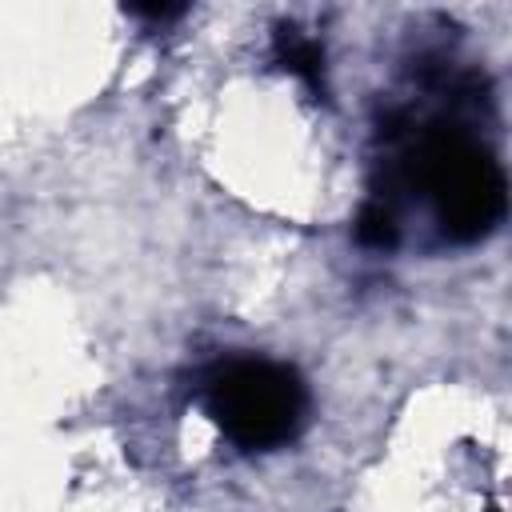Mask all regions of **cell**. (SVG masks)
Masks as SVG:
<instances>
[{"mask_svg":"<svg viewBox=\"0 0 512 512\" xmlns=\"http://www.w3.org/2000/svg\"><path fill=\"white\" fill-rule=\"evenodd\" d=\"M132 12L136 16H148V20H176V16H184V4H140Z\"/></svg>","mask_w":512,"mask_h":512,"instance_id":"cell-5","label":"cell"},{"mask_svg":"<svg viewBox=\"0 0 512 512\" xmlns=\"http://www.w3.org/2000/svg\"><path fill=\"white\" fill-rule=\"evenodd\" d=\"M408 180L436 204L440 228L468 244L488 236L504 216V172L460 128H432L408 156Z\"/></svg>","mask_w":512,"mask_h":512,"instance_id":"cell-1","label":"cell"},{"mask_svg":"<svg viewBox=\"0 0 512 512\" xmlns=\"http://www.w3.org/2000/svg\"><path fill=\"white\" fill-rule=\"evenodd\" d=\"M356 240L364 248H376V252H388L396 248L400 240V224H396V212L384 204V200H368L356 216Z\"/></svg>","mask_w":512,"mask_h":512,"instance_id":"cell-4","label":"cell"},{"mask_svg":"<svg viewBox=\"0 0 512 512\" xmlns=\"http://www.w3.org/2000/svg\"><path fill=\"white\" fill-rule=\"evenodd\" d=\"M208 416L244 452H268L288 444L308 412V392L296 368L276 360H228L204 384Z\"/></svg>","mask_w":512,"mask_h":512,"instance_id":"cell-2","label":"cell"},{"mask_svg":"<svg viewBox=\"0 0 512 512\" xmlns=\"http://www.w3.org/2000/svg\"><path fill=\"white\" fill-rule=\"evenodd\" d=\"M276 56L292 76H300L316 96H324V52L312 36H304L296 24H284L276 32Z\"/></svg>","mask_w":512,"mask_h":512,"instance_id":"cell-3","label":"cell"}]
</instances>
